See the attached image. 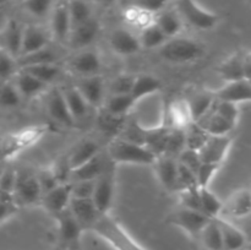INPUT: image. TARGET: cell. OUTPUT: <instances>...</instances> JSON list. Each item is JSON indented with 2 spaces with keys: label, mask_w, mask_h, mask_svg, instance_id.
<instances>
[{
  "label": "cell",
  "mask_w": 251,
  "mask_h": 250,
  "mask_svg": "<svg viewBox=\"0 0 251 250\" xmlns=\"http://www.w3.org/2000/svg\"><path fill=\"white\" fill-rule=\"evenodd\" d=\"M184 149H185V132H184V126H172L163 154L176 159Z\"/></svg>",
  "instance_id": "60d3db41"
},
{
  "label": "cell",
  "mask_w": 251,
  "mask_h": 250,
  "mask_svg": "<svg viewBox=\"0 0 251 250\" xmlns=\"http://www.w3.org/2000/svg\"><path fill=\"white\" fill-rule=\"evenodd\" d=\"M16 173L17 171L14 168H4L0 172V190L12 195L16 183Z\"/></svg>",
  "instance_id": "680465c9"
},
{
  "label": "cell",
  "mask_w": 251,
  "mask_h": 250,
  "mask_svg": "<svg viewBox=\"0 0 251 250\" xmlns=\"http://www.w3.org/2000/svg\"><path fill=\"white\" fill-rule=\"evenodd\" d=\"M210 220L211 218L203 213L195 210H190V208H186L180 205L174 208L167 217V222L169 225L179 227L194 239H198L200 232Z\"/></svg>",
  "instance_id": "ba28073f"
},
{
  "label": "cell",
  "mask_w": 251,
  "mask_h": 250,
  "mask_svg": "<svg viewBox=\"0 0 251 250\" xmlns=\"http://www.w3.org/2000/svg\"><path fill=\"white\" fill-rule=\"evenodd\" d=\"M21 1H24V0H21Z\"/></svg>",
  "instance_id": "e7e4bbea"
},
{
  "label": "cell",
  "mask_w": 251,
  "mask_h": 250,
  "mask_svg": "<svg viewBox=\"0 0 251 250\" xmlns=\"http://www.w3.org/2000/svg\"><path fill=\"white\" fill-rule=\"evenodd\" d=\"M46 132L47 126L37 125V126H29L27 129L20 130L17 132H12V134H7L0 137L2 161L12 158L21 151H24L25 149L36 144Z\"/></svg>",
  "instance_id": "277c9868"
},
{
  "label": "cell",
  "mask_w": 251,
  "mask_h": 250,
  "mask_svg": "<svg viewBox=\"0 0 251 250\" xmlns=\"http://www.w3.org/2000/svg\"><path fill=\"white\" fill-rule=\"evenodd\" d=\"M154 24L159 27L167 38L176 37L183 29V20L179 14L173 10H162L158 12Z\"/></svg>",
  "instance_id": "4dcf8cb0"
},
{
  "label": "cell",
  "mask_w": 251,
  "mask_h": 250,
  "mask_svg": "<svg viewBox=\"0 0 251 250\" xmlns=\"http://www.w3.org/2000/svg\"><path fill=\"white\" fill-rule=\"evenodd\" d=\"M50 28L51 33L58 41L64 42L68 39L71 31L70 16L68 10V0H56L51 9Z\"/></svg>",
  "instance_id": "9a60e30c"
},
{
  "label": "cell",
  "mask_w": 251,
  "mask_h": 250,
  "mask_svg": "<svg viewBox=\"0 0 251 250\" xmlns=\"http://www.w3.org/2000/svg\"><path fill=\"white\" fill-rule=\"evenodd\" d=\"M55 0H24L22 7L36 17H44L51 11Z\"/></svg>",
  "instance_id": "7dc6e473"
},
{
  "label": "cell",
  "mask_w": 251,
  "mask_h": 250,
  "mask_svg": "<svg viewBox=\"0 0 251 250\" xmlns=\"http://www.w3.org/2000/svg\"><path fill=\"white\" fill-rule=\"evenodd\" d=\"M167 2L168 0H131V6L145 14H153L162 11Z\"/></svg>",
  "instance_id": "9f6ffc18"
},
{
  "label": "cell",
  "mask_w": 251,
  "mask_h": 250,
  "mask_svg": "<svg viewBox=\"0 0 251 250\" xmlns=\"http://www.w3.org/2000/svg\"><path fill=\"white\" fill-rule=\"evenodd\" d=\"M195 188H199L198 181H196L195 173L178 162L176 193H179V191H183V190H188V189H195Z\"/></svg>",
  "instance_id": "bcb514c9"
},
{
  "label": "cell",
  "mask_w": 251,
  "mask_h": 250,
  "mask_svg": "<svg viewBox=\"0 0 251 250\" xmlns=\"http://www.w3.org/2000/svg\"><path fill=\"white\" fill-rule=\"evenodd\" d=\"M21 103V96L14 82L6 81L0 85V105L4 108H15Z\"/></svg>",
  "instance_id": "ee69618b"
},
{
  "label": "cell",
  "mask_w": 251,
  "mask_h": 250,
  "mask_svg": "<svg viewBox=\"0 0 251 250\" xmlns=\"http://www.w3.org/2000/svg\"><path fill=\"white\" fill-rule=\"evenodd\" d=\"M88 105H100L104 96V81L100 75L83 76L75 86Z\"/></svg>",
  "instance_id": "ac0fdd59"
},
{
  "label": "cell",
  "mask_w": 251,
  "mask_h": 250,
  "mask_svg": "<svg viewBox=\"0 0 251 250\" xmlns=\"http://www.w3.org/2000/svg\"><path fill=\"white\" fill-rule=\"evenodd\" d=\"M71 199V184L70 183H60L51 189L50 191L42 195L41 203L44 210L54 217L59 212L65 210L69 206Z\"/></svg>",
  "instance_id": "7c38bea8"
},
{
  "label": "cell",
  "mask_w": 251,
  "mask_h": 250,
  "mask_svg": "<svg viewBox=\"0 0 251 250\" xmlns=\"http://www.w3.org/2000/svg\"><path fill=\"white\" fill-rule=\"evenodd\" d=\"M126 123V117H120V115H114L105 110L104 108H100L97 115V125L100 131L110 137H118L122 132Z\"/></svg>",
  "instance_id": "f546056e"
},
{
  "label": "cell",
  "mask_w": 251,
  "mask_h": 250,
  "mask_svg": "<svg viewBox=\"0 0 251 250\" xmlns=\"http://www.w3.org/2000/svg\"><path fill=\"white\" fill-rule=\"evenodd\" d=\"M176 161L180 164H183V166H185L186 168L190 169V171H193L195 174L196 172H198L200 164L202 163L198 151H194V150L190 149H184L183 151L180 152V154L178 156Z\"/></svg>",
  "instance_id": "6f0895ef"
},
{
  "label": "cell",
  "mask_w": 251,
  "mask_h": 250,
  "mask_svg": "<svg viewBox=\"0 0 251 250\" xmlns=\"http://www.w3.org/2000/svg\"><path fill=\"white\" fill-rule=\"evenodd\" d=\"M213 100H215L213 92H206V91H203V92L195 93L186 102L191 122H196V120L200 119L207 112L208 108L212 105Z\"/></svg>",
  "instance_id": "e575fe53"
},
{
  "label": "cell",
  "mask_w": 251,
  "mask_h": 250,
  "mask_svg": "<svg viewBox=\"0 0 251 250\" xmlns=\"http://www.w3.org/2000/svg\"><path fill=\"white\" fill-rule=\"evenodd\" d=\"M71 28L83 24L92 17V10L85 0H68Z\"/></svg>",
  "instance_id": "b9f144b4"
},
{
  "label": "cell",
  "mask_w": 251,
  "mask_h": 250,
  "mask_svg": "<svg viewBox=\"0 0 251 250\" xmlns=\"http://www.w3.org/2000/svg\"><path fill=\"white\" fill-rule=\"evenodd\" d=\"M19 70L16 58L0 47V83L10 81Z\"/></svg>",
  "instance_id": "f6af8a7d"
},
{
  "label": "cell",
  "mask_w": 251,
  "mask_h": 250,
  "mask_svg": "<svg viewBox=\"0 0 251 250\" xmlns=\"http://www.w3.org/2000/svg\"><path fill=\"white\" fill-rule=\"evenodd\" d=\"M162 88V82L159 78L156 76L147 75H137L135 76L134 85H132V90L130 95L135 98V100H140L141 98L146 97V96L152 95V93L158 92Z\"/></svg>",
  "instance_id": "1f68e13d"
},
{
  "label": "cell",
  "mask_w": 251,
  "mask_h": 250,
  "mask_svg": "<svg viewBox=\"0 0 251 250\" xmlns=\"http://www.w3.org/2000/svg\"><path fill=\"white\" fill-rule=\"evenodd\" d=\"M216 113L233 125L237 124L239 119V108L235 103L216 100Z\"/></svg>",
  "instance_id": "816d5d0a"
},
{
  "label": "cell",
  "mask_w": 251,
  "mask_h": 250,
  "mask_svg": "<svg viewBox=\"0 0 251 250\" xmlns=\"http://www.w3.org/2000/svg\"><path fill=\"white\" fill-rule=\"evenodd\" d=\"M167 39L168 38L166 37V34L159 29V27L154 22L145 26L139 37L140 46L145 49H153L161 47L162 44L166 43Z\"/></svg>",
  "instance_id": "f35d334b"
},
{
  "label": "cell",
  "mask_w": 251,
  "mask_h": 250,
  "mask_svg": "<svg viewBox=\"0 0 251 250\" xmlns=\"http://www.w3.org/2000/svg\"><path fill=\"white\" fill-rule=\"evenodd\" d=\"M47 109L51 119L65 127H73L75 122L71 117L64 98L63 90L53 87L47 96Z\"/></svg>",
  "instance_id": "8fae6325"
},
{
  "label": "cell",
  "mask_w": 251,
  "mask_h": 250,
  "mask_svg": "<svg viewBox=\"0 0 251 250\" xmlns=\"http://www.w3.org/2000/svg\"><path fill=\"white\" fill-rule=\"evenodd\" d=\"M243 61H244V53H242V51L230 55L227 60L223 61L217 68V73L220 77L225 80L226 82L247 78L245 77Z\"/></svg>",
  "instance_id": "4316f807"
},
{
  "label": "cell",
  "mask_w": 251,
  "mask_h": 250,
  "mask_svg": "<svg viewBox=\"0 0 251 250\" xmlns=\"http://www.w3.org/2000/svg\"><path fill=\"white\" fill-rule=\"evenodd\" d=\"M95 180H80L70 183L71 198L92 199L93 190H95Z\"/></svg>",
  "instance_id": "11a10c76"
},
{
  "label": "cell",
  "mask_w": 251,
  "mask_h": 250,
  "mask_svg": "<svg viewBox=\"0 0 251 250\" xmlns=\"http://www.w3.org/2000/svg\"><path fill=\"white\" fill-rule=\"evenodd\" d=\"M135 104H136V100L130 93L129 95H110L103 108L114 115L126 117Z\"/></svg>",
  "instance_id": "8d00e7d4"
},
{
  "label": "cell",
  "mask_w": 251,
  "mask_h": 250,
  "mask_svg": "<svg viewBox=\"0 0 251 250\" xmlns=\"http://www.w3.org/2000/svg\"><path fill=\"white\" fill-rule=\"evenodd\" d=\"M12 78H14L15 87L19 91L21 98H32L34 96H38L43 93L48 87L47 83L37 80L36 77L29 75L22 69H19Z\"/></svg>",
  "instance_id": "cb8c5ba5"
},
{
  "label": "cell",
  "mask_w": 251,
  "mask_h": 250,
  "mask_svg": "<svg viewBox=\"0 0 251 250\" xmlns=\"http://www.w3.org/2000/svg\"><path fill=\"white\" fill-rule=\"evenodd\" d=\"M199 189H188V190L179 191V205L184 206L190 210H195L201 212V203H200V193ZM202 213V212H201Z\"/></svg>",
  "instance_id": "db71d44e"
},
{
  "label": "cell",
  "mask_w": 251,
  "mask_h": 250,
  "mask_svg": "<svg viewBox=\"0 0 251 250\" xmlns=\"http://www.w3.org/2000/svg\"><path fill=\"white\" fill-rule=\"evenodd\" d=\"M251 211V194L249 189H239L234 191L223 202L222 212L232 216L234 218H244L250 215Z\"/></svg>",
  "instance_id": "ffe728a7"
},
{
  "label": "cell",
  "mask_w": 251,
  "mask_h": 250,
  "mask_svg": "<svg viewBox=\"0 0 251 250\" xmlns=\"http://www.w3.org/2000/svg\"><path fill=\"white\" fill-rule=\"evenodd\" d=\"M171 127L166 124L157 125L154 127H145L144 146L149 149L154 156L163 154Z\"/></svg>",
  "instance_id": "d4e9b609"
},
{
  "label": "cell",
  "mask_w": 251,
  "mask_h": 250,
  "mask_svg": "<svg viewBox=\"0 0 251 250\" xmlns=\"http://www.w3.org/2000/svg\"><path fill=\"white\" fill-rule=\"evenodd\" d=\"M199 193H200L201 212L210 218L221 216L223 207L222 201L208 188H200L199 189Z\"/></svg>",
  "instance_id": "74e56055"
},
{
  "label": "cell",
  "mask_w": 251,
  "mask_h": 250,
  "mask_svg": "<svg viewBox=\"0 0 251 250\" xmlns=\"http://www.w3.org/2000/svg\"><path fill=\"white\" fill-rule=\"evenodd\" d=\"M104 166L105 164L103 163V158L98 153L97 156H95L92 159L86 162V163L81 164L77 168L71 169L70 176H69V183L80 180H95L102 173Z\"/></svg>",
  "instance_id": "83f0119b"
},
{
  "label": "cell",
  "mask_w": 251,
  "mask_h": 250,
  "mask_svg": "<svg viewBox=\"0 0 251 250\" xmlns=\"http://www.w3.org/2000/svg\"><path fill=\"white\" fill-rule=\"evenodd\" d=\"M243 66H244L245 77L250 78V76H251V56H250V53H245L244 54V61H243Z\"/></svg>",
  "instance_id": "91938a15"
},
{
  "label": "cell",
  "mask_w": 251,
  "mask_h": 250,
  "mask_svg": "<svg viewBox=\"0 0 251 250\" xmlns=\"http://www.w3.org/2000/svg\"><path fill=\"white\" fill-rule=\"evenodd\" d=\"M135 76L136 75H131V74L118 75L109 85L110 95H129L132 90Z\"/></svg>",
  "instance_id": "c3c4849f"
},
{
  "label": "cell",
  "mask_w": 251,
  "mask_h": 250,
  "mask_svg": "<svg viewBox=\"0 0 251 250\" xmlns=\"http://www.w3.org/2000/svg\"><path fill=\"white\" fill-rule=\"evenodd\" d=\"M71 69L76 74L83 76L97 75L100 69V59L96 51L83 50L78 53L70 63Z\"/></svg>",
  "instance_id": "484cf974"
},
{
  "label": "cell",
  "mask_w": 251,
  "mask_h": 250,
  "mask_svg": "<svg viewBox=\"0 0 251 250\" xmlns=\"http://www.w3.org/2000/svg\"><path fill=\"white\" fill-rule=\"evenodd\" d=\"M2 161V158H1V147H0V162Z\"/></svg>",
  "instance_id": "be15d7a7"
},
{
  "label": "cell",
  "mask_w": 251,
  "mask_h": 250,
  "mask_svg": "<svg viewBox=\"0 0 251 250\" xmlns=\"http://www.w3.org/2000/svg\"><path fill=\"white\" fill-rule=\"evenodd\" d=\"M88 230L105 240L115 250H146L137 244L109 213L98 216Z\"/></svg>",
  "instance_id": "6da1fadb"
},
{
  "label": "cell",
  "mask_w": 251,
  "mask_h": 250,
  "mask_svg": "<svg viewBox=\"0 0 251 250\" xmlns=\"http://www.w3.org/2000/svg\"><path fill=\"white\" fill-rule=\"evenodd\" d=\"M215 222L220 228L221 237L223 242V250H242L247 244V237L244 233L233 225L228 221L223 220L221 216L213 217Z\"/></svg>",
  "instance_id": "44dd1931"
},
{
  "label": "cell",
  "mask_w": 251,
  "mask_h": 250,
  "mask_svg": "<svg viewBox=\"0 0 251 250\" xmlns=\"http://www.w3.org/2000/svg\"><path fill=\"white\" fill-rule=\"evenodd\" d=\"M68 207L70 212L74 215V217L82 225L83 230L90 229L92 223L100 215L97 208H96L92 199L71 198Z\"/></svg>",
  "instance_id": "e0dca14e"
},
{
  "label": "cell",
  "mask_w": 251,
  "mask_h": 250,
  "mask_svg": "<svg viewBox=\"0 0 251 250\" xmlns=\"http://www.w3.org/2000/svg\"><path fill=\"white\" fill-rule=\"evenodd\" d=\"M184 132H185V149L199 151L203 144L206 142L210 135L202 129L195 122H190L184 126Z\"/></svg>",
  "instance_id": "ab89813d"
},
{
  "label": "cell",
  "mask_w": 251,
  "mask_h": 250,
  "mask_svg": "<svg viewBox=\"0 0 251 250\" xmlns=\"http://www.w3.org/2000/svg\"><path fill=\"white\" fill-rule=\"evenodd\" d=\"M153 169L156 173L157 179L161 185L167 191L176 193V169H178V162L176 158L161 154L157 156L153 162Z\"/></svg>",
  "instance_id": "5bb4252c"
},
{
  "label": "cell",
  "mask_w": 251,
  "mask_h": 250,
  "mask_svg": "<svg viewBox=\"0 0 251 250\" xmlns=\"http://www.w3.org/2000/svg\"><path fill=\"white\" fill-rule=\"evenodd\" d=\"M48 42L49 38L46 32H44V29H42L38 26H34V25H26V26H24L20 55L46 48L48 46Z\"/></svg>",
  "instance_id": "603a6c76"
},
{
  "label": "cell",
  "mask_w": 251,
  "mask_h": 250,
  "mask_svg": "<svg viewBox=\"0 0 251 250\" xmlns=\"http://www.w3.org/2000/svg\"><path fill=\"white\" fill-rule=\"evenodd\" d=\"M216 100L230 103L248 102L251 100V81L249 78H242L237 81H229L223 87L213 92Z\"/></svg>",
  "instance_id": "4fadbf2b"
},
{
  "label": "cell",
  "mask_w": 251,
  "mask_h": 250,
  "mask_svg": "<svg viewBox=\"0 0 251 250\" xmlns=\"http://www.w3.org/2000/svg\"><path fill=\"white\" fill-rule=\"evenodd\" d=\"M54 220L58 225V242L60 247L64 250H78L81 235L85 230L69 207L54 216Z\"/></svg>",
  "instance_id": "8992f818"
},
{
  "label": "cell",
  "mask_w": 251,
  "mask_h": 250,
  "mask_svg": "<svg viewBox=\"0 0 251 250\" xmlns=\"http://www.w3.org/2000/svg\"><path fill=\"white\" fill-rule=\"evenodd\" d=\"M100 29V22H98V20L93 19V17H91L90 20H87L83 24L71 28L68 37L71 48H83V47L90 46L97 38Z\"/></svg>",
  "instance_id": "2e32d148"
},
{
  "label": "cell",
  "mask_w": 251,
  "mask_h": 250,
  "mask_svg": "<svg viewBox=\"0 0 251 250\" xmlns=\"http://www.w3.org/2000/svg\"><path fill=\"white\" fill-rule=\"evenodd\" d=\"M102 2H104V4H113L114 1H117V0H100Z\"/></svg>",
  "instance_id": "6125c7cd"
},
{
  "label": "cell",
  "mask_w": 251,
  "mask_h": 250,
  "mask_svg": "<svg viewBox=\"0 0 251 250\" xmlns=\"http://www.w3.org/2000/svg\"><path fill=\"white\" fill-rule=\"evenodd\" d=\"M63 95L74 122L76 123V120L81 119V118H83L87 114L90 105H88V103L86 102L85 98L82 97V95L78 92V90L75 86L66 87L65 90H63Z\"/></svg>",
  "instance_id": "d6a6232c"
},
{
  "label": "cell",
  "mask_w": 251,
  "mask_h": 250,
  "mask_svg": "<svg viewBox=\"0 0 251 250\" xmlns=\"http://www.w3.org/2000/svg\"><path fill=\"white\" fill-rule=\"evenodd\" d=\"M232 142L229 135H210L203 146L198 151L201 162L222 166Z\"/></svg>",
  "instance_id": "30bf717a"
},
{
  "label": "cell",
  "mask_w": 251,
  "mask_h": 250,
  "mask_svg": "<svg viewBox=\"0 0 251 250\" xmlns=\"http://www.w3.org/2000/svg\"><path fill=\"white\" fill-rule=\"evenodd\" d=\"M12 198L17 206L39 205L42 193L36 174H32L26 171H17Z\"/></svg>",
  "instance_id": "9c48e42d"
},
{
  "label": "cell",
  "mask_w": 251,
  "mask_h": 250,
  "mask_svg": "<svg viewBox=\"0 0 251 250\" xmlns=\"http://www.w3.org/2000/svg\"><path fill=\"white\" fill-rule=\"evenodd\" d=\"M159 55L169 63H191L203 55V47L199 42L186 37H173L162 44Z\"/></svg>",
  "instance_id": "3957f363"
},
{
  "label": "cell",
  "mask_w": 251,
  "mask_h": 250,
  "mask_svg": "<svg viewBox=\"0 0 251 250\" xmlns=\"http://www.w3.org/2000/svg\"><path fill=\"white\" fill-rule=\"evenodd\" d=\"M110 161V159H109ZM114 164L110 161V164H107L103 168L102 173L96 178L95 190H93L92 201L100 215L109 213L112 207L113 199L115 193V168Z\"/></svg>",
  "instance_id": "5b68a950"
},
{
  "label": "cell",
  "mask_w": 251,
  "mask_h": 250,
  "mask_svg": "<svg viewBox=\"0 0 251 250\" xmlns=\"http://www.w3.org/2000/svg\"><path fill=\"white\" fill-rule=\"evenodd\" d=\"M110 48L119 55H131L141 49L139 37L125 28H117L112 32L109 38Z\"/></svg>",
  "instance_id": "d6986e66"
},
{
  "label": "cell",
  "mask_w": 251,
  "mask_h": 250,
  "mask_svg": "<svg viewBox=\"0 0 251 250\" xmlns=\"http://www.w3.org/2000/svg\"><path fill=\"white\" fill-rule=\"evenodd\" d=\"M220 164L201 163L195 174L199 188H208V184L212 180L215 174L220 171Z\"/></svg>",
  "instance_id": "f5cc1de1"
},
{
  "label": "cell",
  "mask_w": 251,
  "mask_h": 250,
  "mask_svg": "<svg viewBox=\"0 0 251 250\" xmlns=\"http://www.w3.org/2000/svg\"><path fill=\"white\" fill-rule=\"evenodd\" d=\"M26 73L36 77L37 80L42 81V82L49 83L53 82L60 74V69L56 64H42V65H33L27 66V68H22Z\"/></svg>",
  "instance_id": "7bdbcfd3"
},
{
  "label": "cell",
  "mask_w": 251,
  "mask_h": 250,
  "mask_svg": "<svg viewBox=\"0 0 251 250\" xmlns=\"http://www.w3.org/2000/svg\"><path fill=\"white\" fill-rule=\"evenodd\" d=\"M19 211V206L15 203L11 194L0 190V225L16 215Z\"/></svg>",
  "instance_id": "f907efd6"
},
{
  "label": "cell",
  "mask_w": 251,
  "mask_h": 250,
  "mask_svg": "<svg viewBox=\"0 0 251 250\" xmlns=\"http://www.w3.org/2000/svg\"><path fill=\"white\" fill-rule=\"evenodd\" d=\"M107 151L108 157L113 163L153 164L157 157L142 145L134 144L120 137H114L109 142Z\"/></svg>",
  "instance_id": "7a4b0ae2"
},
{
  "label": "cell",
  "mask_w": 251,
  "mask_h": 250,
  "mask_svg": "<svg viewBox=\"0 0 251 250\" xmlns=\"http://www.w3.org/2000/svg\"><path fill=\"white\" fill-rule=\"evenodd\" d=\"M7 22H9V17L6 16L5 11L2 10V6H0V33H1L2 29L5 28V26L7 25Z\"/></svg>",
  "instance_id": "94428289"
},
{
  "label": "cell",
  "mask_w": 251,
  "mask_h": 250,
  "mask_svg": "<svg viewBox=\"0 0 251 250\" xmlns=\"http://www.w3.org/2000/svg\"><path fill=\"white\" fill-rule=\"evenodd\" d=\"M22 33H24V26L19 21L11 19H9L7 25L0 33V47L11 54L14 58L20 55Z\"/></svg>",
  "instance_id": "7402d4cb"
},
{
  "label": "cell",
  "mask_w": 251,
  "mask_h": 250,
  "mask_svg": "<svg viewBox=\"0 0 251 250\" xmlns=\"http://www.w3.org/2000/svg\"><path fill=\"white\" fill-rule=\"evenodd\" d=\"M199 240L205 250H223V242L221 237L220 228L213 218H211L207 225L202 228L199 234Z\"/></svg>",
  "instance_id": "d590c367"
},
{
  "label": "cell",
  "mask_w": 251,
  "mask_h": 250,
  "mask_svg": "<svg viewBox=\"0 0 251 250\" xmlns=\"http://www.w3.org/2000/svg\"><path fill=\"white\" fill-rule=\"evenodd\" d=\"M36 178H37V181H38V185H39V189H41L42 195H44L46 193L50 191L51 189L55 188L58 184H60L51 167H49V168L39 169V171L36 173Z\"/></svg>",
  "instance_id": "681fc988"
},
{
  "label": "cell",
  "mask_w": 251,
  "mask_h": 250,
  "mask_svg": "<svg viewBox=\"0 0 251 250\" xmlns=\"http://www.w3.org/2000/svg\"><path fill=\"white\" fill-rule=\"evenodd\" d=\"M176 12L183 21L198 29H211L218 24V16L201 7L195 0H176Z\"/></svg>",
  "instance_id": "52a82bcc"
},
{
  "label": "cell",
  "mask_w": 251,
  "mask_h": 250,
  "mask_svg": "<svg viewBox=\"0 0 251 250\" xmlns=\"http://www.w3.org/2000/svg\"><path fill=\"white\" fill-rule=\"evenodd\" d=\"M56 61H58V55H56L55 51L49 49L48 47L32 51V53L24 54V55H20L16 58V64L19 69L33 65H42V64H56Z\"/></svg>",
  "instance_id": "836d02e7"
},
{
  "label": "cell",
  "mask_w": 251,
  "mask_h": 250,
  "mask_svg": "<svg viewBox=\"0 0 251 250\" xmlns=\"http://www.w3.org/2000/svg\"><path fill=\"white\" fill-rule=\"evenodd\" d=\"M98 153H100V146L97 145V142L93 140H83L73 150L70 156L68 157L69 167L70 169L77 168L81 164L86 163L95 156H97Z\"/></svg>",
  "instance_id": "f1b7e54d"
}]
</instances>
